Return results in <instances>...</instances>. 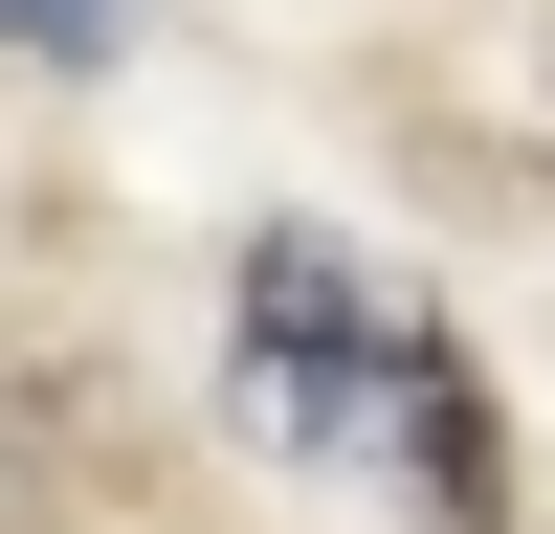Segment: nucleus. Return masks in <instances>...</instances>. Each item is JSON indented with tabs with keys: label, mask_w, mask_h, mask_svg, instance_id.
Returning a JSON list of instances; mask_svg holds the SVG:
<instances>
[{
	"label": "nucleus",
	"mask_w": 555,
	"mask_h": 534,
	"mask_svg": "<svg viewBox=\"0 0 555 534\" xmlns=\"http://www.w3.org/2000/svg\"><path fill=\"white\" fill-rule=\"evenodd\" d=\"M245 334H222V423L267 445V468H400V400H423L444 312H400L356 245H311V223H267L245 245Z\"/></svg>",
	"instance_id": "obj_1"
},
{
	"label": "nucleus",
	"mask_w": 555,
	"mask_h": 534,
	"mask_svg": "<svg viewBox=\"0 0 555 534\" xmlns=\"http://www.w3.org/2000/svg\"><path fill=\"white\" fill-rule=\"evenodd\" d=\"M112 23H133V0H0V44H23V67H112Z\"/></svg>",
	"instance_id": "obj_2"
}]
</instances>
